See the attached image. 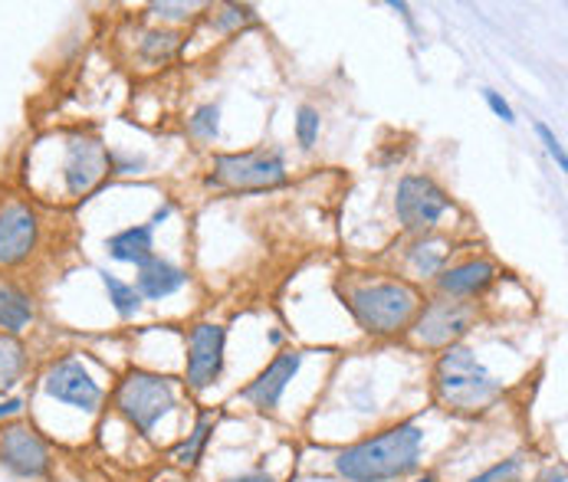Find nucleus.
Masks as SVG:
<instances>
[{
	"instance_id": "obj_1",
	"label": "nucleus",
	"mask_w": 568,
	"mask_h": 482,
	"mask_svg": "<svg viewBox=\"0 0 568 482\" xmlns=\"http://www.w3.org/2000/svg\"><path fill=\"white\" fill-rule=\"evenodd\" d=\"M420 447H424L420 423H398V427H388V430L342 450L335 460V470L348 482L402 480L417 470Z\"/></svg>"
},
{
	"instance_id": "obj_2",
	"label": "nucleus",
	"mask_w": 568,
	"mask_h": 482,
	"mask_svg": "<svg viewBox=\"0 0 568 482\" xmlns=\"http://www.w3.org/2000/svg\"><path fill=\"white\" fill-rule=\"evenodd\" d=\"M434 388H437V401L460 413L487 410L489 403H496V398L503 394V384L477 361L470 348H460V345L444 348L437 371H434Z\"/></svg>"
},
{
	"instance_id": "obj_3",
	"label": "nucleus",
	"mask_w": 568,
	"mask_h": 482,
	"mask_svg": "<svg viewBox=\"0 0 568 482\" xmlns=\"http://www.w3.org/2000/svg\"><path fill=\"white\" fill-rule=\"evenodd\" d=\"M348 309L368 335L385 338V335L405 331L414 321V316L420 312V296L414 286L398 283V279L368 283L348 293Z\"/></svg>"
},
{
	"instance_id": "obj_4",
	"label": "nucleus",
	"mask_w": 568,
	"mask_h": 482,
	"mask_svg": "<svg viewBox=\"0 0 568 482\" xmlns=\"http://www.w3.org/2000/svg\"><path fill=\"white\" fill-rule=\"evenodd\" d=\"M174 384L162 378V375H152V371H129L119 388H115V407L119 413L139 427L145 437L155 430V423L162 420L164 413L174 410Z\"/></svg>"
},
{
	"instance_id": "obj_5",
	"label": "nucleus",
	"mask_w": 568,
	"mask_h": 482,
	"mask_svg": "<svg viewBox=\"0 0 568 482\" xmlns=\"http://www.w3.org/2000/svg\"><path fill=\"white\" fill-rule=\"evenodd\" d=\"M211 184L227 191H270L286 184V161L280 152H244V155H217Z\"/></svg>"
},
{
	"instance_id": "obj_6",
	"label": "nucleus",
	"mask_w": 568,
	"mask_h": 482,
	"mask_svg": "<svg viewBox=\"0 0 568 482\" xmlns=\"http://www.w3.org/2000/svg\"><path fill=\"white\" fill-rule=\"evenodd\" d=\"M40 237H43V221L27 201L20 197L0 201V269L23 266L37 253Z\"/></svg>"
},
{
	"instance_id": "obj_7",
	"label": "nucleus",
	"mask_w": 568,
	"mask_h": 482,
	"mask_svg": "<svg viewBox=\"0 0 568 482\" xmlns=\"http://www.w3.org/2000/svg\"><path fill=\"white\" fill-rule=\"evenodd\" d=\"M395 211H398V221H402L407 234H427L450 211V197L430 177L407 174L398 184Z\"/></svg>"
},
{
	"instance_id": "obj_8",
	"label": "nucleus",
	"mask_w": 568,
	"mask_h": 482,
	"mask_svg": "<svg viewBox=\"0 0 568 482\" xmlns=\"http://www.w3.org/2000/svg\"><path fill=\"white\" fill-rule=\"evenodd\" d=\"M112 171V158L105 152V145L95 135H70L63 145V184L70 197H85L92 194L105 174Z\"/></svg>"
},
{
	"instance_id": "obj_9",
	"label": "nucleus",
	"mask_w": 568,
	"mask_h": 482,
	"mask_svg": "<svg viewBox=\"0 0 568 482\" xmlns=\"http://www.w3.org/2000/svg\"><path fill=\"white\" fill-rule=\"evenodd\" d=\"M43 391H47V398H53L57 403H67L73 410H82V413H95L105 401L102 384L89 375V368L82 365L80 358L53 361L47 368V375H43Z\"/></svg>"
},
{
	"instance_id": "obj_10",
	"label": "nucleus",
	"mask_w": 568,
	"mask_h": 482,
	"mask_svg": "<svg viewBox=\"0 0 568 482\" xmlns=\"http://www.w3.org/2000/svg\"><path fill=\"white\" fill-rule=\"evenodd\" d=\"M224 345H227V331L221 325L201 321L191 328L187 335V368H184V381L191 391H207L221 371H224Z\"/></svg>"
},
{
	"instance_id": "obj_11",
	"label": "nucleus",
	"mask_w": 568,
	"mask_h": 482,
	"mask_svg": "<svg viewBox=\"0 0 568 482\" xmlns=\"http://www.w3.org/2000/svg\"><path fill=\"white\" fill-rule=\"evenodd\" d=\"M474 306L470 302H447V299H437L430 306H424L417 316H414V341L420 348H450L457 338L467 335L470 321H474Z\"/></svg>"
},
{
	"instance_id": "obj_12",
	"label": "nucleus",
	"mask_w": 568,
	"mask_h": 482,
	"mask_svg": "<svg viewBox=\"0 0 568 482\" xmlns=\"http://www.w3.org/2000/svg\"><path fill=\"white\" fill-rule=\"evenodd\" d=\"M0 463L23 480H40L50 470V447L30 423H10L0 430Z\"/></svg>"
},
{
	"instance_id": "obj_13",
	"label": "nucleus",
	"mask_w": 568,
	"mask_h": 482,
	"mask_svg": "<svg viewBox=\"0 0 568 482\" xmlns=\"http://www.w3.org/2000/svg\"><path fill=\"white\" fill-rule=\"evenodd\" d=\"M300 368H303V355H300V351H283V355H276V358L246 384L244 398L253 403V407H260V410H273L276 403L283 401V394H286L290 381L300 375Z\"/></svg>"
},
{
	"instance_id": "obj_14",
	"label": "nucleus",
	"mask_w": 568,
	"mask_h": 482,
	"mask_svg": "<svg viewBox=\"0 0 568 482\" xmlns=\"http://www.w3.org/2000/svg\"><path fill=\"white\" fill-rule=\"evenodd\" d=\"M168 214H171V207H162V211L152 217V224L129 227V230L115 234L112 240L105 243L109 256L119 259V263H135V266L149 263V259L155 256V227H159L162 221H168Z\"/></svg>"
},
{
	"instance_id": "obj_15",
	"label": "nucleus",
	"mask_w": 568,
	"mask_h": 482,
	"mask_svg": "<svg viewBox=\"0 0 568 482\" xmlns=\"http://www.w3.org/2000/svg\"><path fill=\"white\" fill-rule=\"evenodd\" d=\"M493 279H496V266L489 259H467L450 269H440L437 286L454 299H470V296H480Z\"/></svg>"
},
{
	"instance_id": "obj_16",
	"label": "nucleus",
	"mask_w": 568,
	"mask_h": 482,
	"mask_svg": "<svg viewBox=\"0 0 568 482\" xmlns=\"http://www.w3.org/2000/svg\"><path fill=\"white\" fill-rule=\"evenodd\" d=\"M184 283H187V273L164 263L159 256H152L149 263L139 266V296H145V299H164V296L178 293Z\"/></svg>"
},
{
	"instance_id": "obj_17",
	"label": "nucleus",
	"mask_w": 568,
	"mask_h": 482,
	"mask_svg": "<svg viewBox=\"0 0 568 482\" xmlns=\"http://www.w3.org/2000/svg\"><path fill=\"white\" fill-rule=\"evenodd\" d=\"M33 299L10 283H0V335H20L33 321Z\"/></svg>"
},
{
	"instance_id": "obj_18",
	"label": "nucleus",
	"mask_w": 568,
	"mask_h": 482,
	"mask_svg": "<svg viewBox=\"0 0 568 482\" xmlns=\"http://www.w3.org/2000/svg\"><path fill=\"white\" fill-rule=\"evenodd\" d=\"M450 256V243L437 240V237H424L407 249V266L417 276H440L444 263Z\"/></svg>"
},
{
	"instance_id": "obj_19",
	"label": "nucleus",
	"mask_w": 568,
	"mask_h": 482,
	"mask_svg": "<svg viewBox=\"0 0 568 482\" xmlns=\"http://www.w3.org/2000/svg\"><path fill=\"white\" fill-rule=\"evenodd\" d=\"M27 371V348L13 335H0V394L10 391Z\"/></svg>"
},
{
	"instance_id": "obj_20",
	"label": "nucleus",
	"mask_w": 568,
	"mask_h": 482,
	"mask_svg": "<svg viewBox=\"0 0 568 482\" xmlns=\"http://www.w3.org/2000/svg\"><path fill=\"white\" fill-rule=\"evenodd\" d=\"M211 430H214V417L211 413H201L197 417V427L187 433V440L171 453L174 457V463H181V466H197V460L204 457V447H207V440H211Z\"/></svg>"
},
{
	"instance_id": "obj_21",
	"label": "nucleus",
	"mask_w": 568,
	"mask_h": 482,
	"mask_svg": "<svg viewBox=\"0 0 568 482\" xmlns=\"http://www.w3.org/2000/svg\"><path fill=\"white\" fill-rule=\"evenodd\" d=\"M105 279V289H109V302L115 306V312L119 316H135L139 312V306H142V296H139V289L135 286H125V283H119L115 276H102Z\"/></svg>"
},
{
	"instance_id": "obj_22",
	"label": "nucleus",
	"mask_w": 568,
	"mask_h": 482,
	"mask_svg": "<svg viewBox=\"0 0 568 482\" xmlns=\"http://www.w3.org/2000/svg\"><path fill=\"white\" fill-rule=\"evenodd\" d=\"M296 139H300V145L306 152L316 148V139H320V112L313 105H303L300 109V115H296Z\"/></svg>"
},
{
	"instance_id": "obj_23",
	"label": "nucleus",
	"mask_w": 568,
	"mask_h": 482,
	"mask_svg": "<svg viewBox=\"0 0 568 482\" xmlns=\"http://www.w3.org/2000/svg\"><path fill=\"white\" fill-rule=\"evenodd\" d=\"M217 125H221V109L217 105H201L191 119V132L197 139H214L217 135Z\"/></svg>"
},
{
	"instance_id": "obj_24",
	"label": "nucleus",
	"mask_w": 568,
	"mask_h": 482,
	"mask_svg": "<svg viewBox=\"0 0 568 482\" xmlns=\"http://www.w3.org/2000/svg\"><path fill=\"white\" fill-rule=\"evenodd\" d=\"M519 470H523V460H519V457H509V460H503V463L489 466L487 473L474 476L470 482H513L516 476H519Z\"/></svg>"
},
{
	"instance_id": "obj_25",
	"label": "nucleus",
	"mask_w": 568,
	"mask_h": 482,
	"mask_svg": "<svg viewBox=\"0 0 568 482\" xmlns=\"http://www.w3.org/2000/svg\"><path fill=\"white\" fill-rule=\"evenodd\" d=\"M155 63L159 60H168L174 50H178V33H149V40H145V47H142Z\"/></svg>"
},
{
	"instance_id": "obj_26",
	"label": "nucleus",
	"mask_w": 568,
	"mask_h": 482,
	"mask_svg": "<svg viewBox=\"0 0 568 482\" xmlns=\"http://www.w3.org/2000/svg\"><path fill=\"white\" fill-rule=\"evenodd\" d=\"M536 132H539V139L546 142V148H549V155L556 158V164H559V167L566 171V167H568V158H566V152H562V145H559V139L552 135V129L539 122V125H536Z\"/></svg>"
},
{
	"instance_id": "obj_27",
	"label": "nucleus",
	"mask_w": 568,
	"mask_h": 482,
	"mask_svg": "<svg viewBox=\"0 0 568 482\" xmlns=\"http://www.w3.org/2000/svg\"><path fill=\"white\" fill-rule=\"evenodd\" d=\"M487 102H489V109L506 122V125H513L516 122V115H513V109H509V102L506 99H499V92H493V89H487Z\"/></svg>"
},
{
	"instance_id": "obj_28",
	"label": "nucleus",
	"mask_w": 568,
	"mask_h": 482,
	"mask_svg": "<svg viewBox=\"0 0 568 482\" xmlns=\"http://www.w3.org/2000/svg\"><path fill=\"white\" fill-rule=\"evenodd\" d=\"M23 398H7L0 401V420H10V417H20L23 413Z\"/></svg>"
},
{
	"instance_id": "obj_29",
	"label": "nucleus",
	"mask_w": 568,
	"mask_h": 482,
	"mask_svg": "<svg viewBox=\"0 0 568 482\" xmlns=\"http://www.w3.org/2000/svg\"><path fill=\"white\" fill-rule=\"evenodd\" d=\"M224 482H276L273 476H266V473H244V476H234V480H224Z\"/></svg>"
},
{
	"instance_id": "obj_30",
	"label": "nucleus",
	"mask_w": 568,
	"mask_h": 482,
	"mask_svg": "<svg viewBox=\"0 0 568 482\" xmlns=\"http://www.w3.org/2000/svg\"><path fill=\"white\" fill-rule=\"evenodd\" d=\"M414 482H437L434 476H424V480H414Z\"/></svg>"
},
{
	"instance_id": "obj_31",
	"label": "nucleus",
	"mask_w": 568,
	"mask_h": 482,
	"mask_svg": "<svg viewBox=\"0 0 568 482\" xmlns=\"http://www.w3.org/2000/svg\"><path fill=\"white\" fill-rule=\"evenodd\" d=\"M164 482H178V480H164Z\"/></svg>"
}]
</instances>
